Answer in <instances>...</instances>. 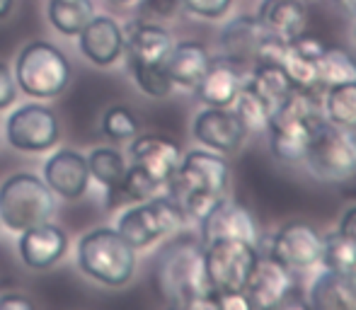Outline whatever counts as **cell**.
<instances>
[{
    "mask_svg": "<svg viewBox=\"0 0 356 310\" xmlns=\"http://www.w3.org/2000/svg\"><path fill=\"white\" fill-rule=\"evenodd\" d=\"M102 133L114 143L131 141L138 136V119L129 107H109L102 117Z\"/></svg>",
    "mask_w": 356,
    "mask_h": 310,
    "instance_id": "33",
    "label": "cell"
},
{
    "mask_svg": "<svg viewBox=\"0 0 356 310\" xmlns=\"http://www.w3.org/2000/svg\"><path fill=\"white\" fill-rule=\"evenodd\" d=\"M179 3H182V8H187L189 13L199 15V17L216 19L228 13L233 0H179Z\"/></svg>",
    "mask_w": 356,
    "mask_h": 310,
    "instance_id": "37",
    "label": "cell"
},
{
    "mask_svg": "<svg viewBox=\"0 0 356 310\" xmlns=\"http://www.w3.org/2000/svg\"><path fill=\"white\" fill-rule=\"evenodd\" d=\"M293 288V272L282 262L267 254L257 257L250 282L245 286V296L250 298L252 308H279Z\"/></svg>",
    "mask_w": 356,
    "mask_h": 310,
    "instance_id": "15",
    "label": "cell"
},
{
    "mask_svg": "<svg viewBox=\"0 0 356 310\" xmlns=\"http://www.w3.org/2000/svg\"><path fill=\"white\" fill-rule=\"evenodd\" d=\"M257 257V245L245 240H213L204 245V262L211 291H245Z\"/></svg>",
    "mask_w": 356,
    "mask_h": 310,
    "instance_id": "9",
    "label": "cell"
},
{
    "mask_svg": "<svg viewBox=\"0 0 356 310\" xmlns=\"http://www.w3.org/2000/svg\"><path fill=\"white\" fill-rule=\"evenodd\" d=\"M339 233L347 235V238H352V240H356V206H352L342 216V221H339Z\"/></svg>",
    "mask_w": 356,
    "mask_h": 310,
    "instance_id": "40",
    "label": "cell"
},
{
    "mask_svg": "<svg viewBox=\"0 0 356 310\" xmlns=\"http://www.w3.org/2000/svg\"><path fill=\"white\" fill-rule=\"evenodd\" d=\"M298 3H320V0H298Z\"/></svg>",
    "mask_w": 356,
    "mask_h": 310,
    "instance_id": "43",
    "label": "cell"
},
{
    "mask_svg": "<svg viewBox=\"0 0 356 310\" xmlns=\"http://www.w3.org/2000/svg\"><path fill=\"white\" fill-rule=\"evenodd\" d=\"M179 8H182L179 0H143V3L138 5V19L160 24V22H165V19L175 17V15L179 13Z\"/></svg>",
    "mask_w": 356,
    "mask_h": 310,
    "instance_id": "36",
    "label": "cell"
},
{
    "mask_svg": "<svg viewBox=\"0 0 356 310\" xmlns=\"http://www.w3.org/2000/svg\"><path fill=\"white\" fill-rule=\"evenodd\" d=\"M15 99H17V83H15L8 63L0 61V112L8 109Z\"/></svg>",
    "mask_w": 356,
    "mask_h": 310,
    "instance_id": "38",
    "label": "cell"
},
{
    "mask_svg": "<svg viewBox=\"0 0 356 310\" xmlns=\"http://www.w3.org/2000/svg\"><path fill=\"white\" fill-rule=\"evenodd\" d=\"M129 155H131V165L141 168L143 172H148L155 182H160L165 187L168 179L175 174L182 153L175 141L165 136H136L131 138L129 146Z\"/></svg>",
    "mask_w": 356,
    "mask_h": 310,
    "instance_id": "19",
    "label": "cell"
},
{
    "mask_svg": "<svg viewBox=\"0 0 356 310\" xmlns=\"http://www.w3.org/2000/svg\"><path fill=\"white\" fill-rule=\"evenodd\" d=\"M318 68V85L320 90L334 88V85L356 83V61L349 51L339 47H327L323 56L315 61Z\"/></svg>",
    "mask_w": 356,
    "mask_h": 310,
    "instance_id": "28",
    "label": "cell"
},
{
    "mask_svg": "<svg viewBox=\"0 0 356 310\" xmlns=\"http://www.w3.org/2000/svg\"><path fill=\"white\" fill-rule=\"evenodd\" d=\"M325 119L337 127L356 129V83L327 88L325 97Z\"/></svg>",
    "mask_w": 356,
    "mask_h": 310,
    "instance_id": "29",
    "label": "cell"
},
{
    "mask_svg": "<svg viewBox=\"0 0 356 310\" xmlns=\"http://www.w3.org/2000/svg\"><path fill=\"white\" fill-rule=\"evenodd\" d=\"M22 308L32 310L34 303L27 301L24 296H19V293H3L0 296V310H22Z\"/></svg>",
    "mask_w": 356,
    "mask_h": 310,
    "instance_id": "39",
    "label": "cell"
},
{
    "mask_svg": "<svg viewBox=\"0 0 356 310\" xmlns=\"http://www.w3.org/2000/svg\"><path fill=\"white\" fill-rule=\"evenodd\" d=\"M131 68L134 83L143 90L150 97H168L172 90V80H170L165 66H129Z\"/></svg>",
    "mask_w": 356,
    "mask_h": 310,
    "instance_id": "35",
    "label": "cell"
},
{
    "mask_svg": "<svg viewBox=\"0 0 356 310\" xmlns=\"http://www.w3.org/2000/svg\"><path fill=\"white\" fill-rule=\"evenodd\" d=\"M184 221L187 216L172 197H150L119 216L117 231L134 250H143L175 233Z\"/></svg>",
    "mask_w": 356,
    "mask_h": 310,
    "instance_id": "8",
    "label": "cell"
},
{
    "mask_svg": "<svg viewBox=\"0 0 356 310\" xmlns=\"http://www.w3.org/2000/svg\"><path fill=\"white\" fill-rule=\"evenodd\" d=\"M339 3H342V8H347L352 15H356V0H339Z\"/></svg>",
    "mask_w": 356,
    "mask_h": 310,
    "instance_id": "42",
    "label": "cell"
},
{
    "mask_svg": "<svg viewBox=\"0 0 356 310\" xmlns=\"http://www.w3.org/2000/svg\"><path fill=\"white\" fill-rule=\"evenodd\" d=\"M13 5H15V0H0V19H5L13 13Z\"/></svg>",
    "mask_w": 356,
    "mask_h": 310,
    "instance_id": "41",
    "label": "cell"
},
{
    "mask_svg": "<svg viewBox=\"0 0 356 310\" xmlns=\"http://www.w3.org/2000/svg\"><path fill=\"white\" fill-rule=\"evenodd\" d=\"M66 54L49 42H29L15 61V83L24 95L37 99L58 97L71 83Z\"/></svg>",
    "mask_w": 356,
    "mask_h": 310,
    "instance_id": "6",
    "label": "cell"
},
{
    "mask_svg": "<svg viewBox=\"0 0 356 310\" xmlns=\"http://www.w3.org/2000/svg\"><path fill=\"white\" fill-rule=\"evenodd\" d=\"M211 56H209V49L199 42H179L172 44L168 54V61H165V71H168L172 85L179 88H197L199 80L204 78Z\"/></svg>",
    "mask_w": 356,
    "mask_h": 310,
    "instance_id": "23",
    "label": "cell"
},
{
    "mask_svg": "<svg viewBox=\"0 0 356 310\" xmlns=\"http://www.w3.org/2000/svg\"><path fill=\"white\" fill-rule=\"evenodd\" d=\"M88 168L90 177H95L104 187L109 199V209L119 204V184L127 172V163H124V155L114 148H95L88 155Z\"/></svg>",
    "mask_w": 356,
    "mask_h": 310,
    "instance_id": "26",
    "label": "cell"
},
{
    "mask_svg": "<svg viewBox=\"0 0 356 310\" xmlns=\"http://www.w3.org/2000/svg\"><path fill=\"white\" fill-rule=\"evenodd\" d=\"M153 279L160 296L168 298L172 306L199 308V303L211 291L202 240L192 233H182L163 245L155 257Z\"/></svg>",
    "mask_w": 356,
    "mask_h": 310,
    "instance_id": "1",
    "label": "cell"
},
{
    "mask_svg": "<svg viewBox=\"0 0 356 310\" xmlns=\"http://www.w3.org/2000/svg\"><path fill=\"white\" fill-rule=\"evenodd\" d=\"M354 34H356V32H354Z\"/></svg>",
    "mask_w": 356,
    "mask_h": 310,
    "instance_id": "45",
    "label": "cell"
},
{
    "mask_svg": "<svg viewBox=\"0 0 356 310\" xmlns=\"http://www.w3.org/2000/svg\"><path fill=\"white\" fill-rule=\"evenodd\" d=\"M61 136V127L54 109L44 104H22L15 109L5 127V138L15 151L44 153L54 148Z\"/></svg>",
    "mask_w": 356,
    "mask_h": 310,
    "instance_id": "10",
    "label": "cell"
},
{
    "mask_svg": "<svg viewBox=\"0 0 356 310\" xmlns=\"http://www.w3.org/2000/svg\"><path fill=\"white\" fill-rule=\"evenodd\" d=\"M117 3H129V0H117Z\"/></svg>",
    "mask_w": 356,
    "mask_h": 310,
    "instance_id": "44",
    "label": "cell"
},
{
    "mask_svg": "<svg viewBox=\"0 0 356 310\" xmlns=\"http://www.w3.org/2000/svg\"><path fill=\"white\" fill-rule=\"evenodd\" d=\"M272 37L262 22L252 15H240V17L230 19L225 24L223 34H220V47H223V56L230 61L240 63V66H254L257 56L262 51L264 42Z\"/></svg>",
    "mask_w": 356,
    "mask_h": 310,
    "instance_id": "17",
    "label": "cell"
},
{
    "mask_svg": "<svg viewBox=\"0 0 356 310\" xmlns=\"http://www.w3.org/2000/svg\"><path fill=\"white\" fill-rule=\"evenodd\" d=\"M272 254L277 262L289 267L291 272H303L320 262L323 254V235L308 223H286V226L274 235Z\"/></svg>",
    "mask_w": 356,
    "mask_h": 310,
    "instance_id": "11",
    "label": "cell"
},
{
    "mask_svg": "<svg viewBox=\"0 0 356 310\" xmlns=\"http://www.w3.org/2000/svg\"><path fill=\"white\" fill-rule=\"evenodd\" d=\"M235 114L248 131H262V129L269 127V119H272L269 104L248 83L243 85V90L235 97Z\"/></svg>",
    "mask_w": 356,
    "mask_h": 310,
    "instance_id": "31",
    "label": "cell"
},
{
    "mask_svg": "<svg viewBox=\"0 0 356 310\" xmlns=\"http://www.w3.org/2000/svg\"><path fill=\"white\" fill-rule=\"evenodd\" d=\"M320 262L325 269H337V272H354L356 269V240L342 233H327L323 238V254Z\"/></svg>",
    "mask_w": 356,
    "mask_h": 310,
    "instance_id": "32",
    "label": "cell"
},
{
    "mask_svg": "<svg viewBox=\"0 0 356 310\" xmlns=\"http://www.w3.org/2000/svg\"><path fill=\"white\" fill-rule=\"evenodd\" d=\"M78 49L90 63L95 66H112L124 56L127 34L119 27V22L109 15H92L90 22L80 29Z\"/></svg>",
    "mask_w": 356,
    "mask_h": 310,
    "instance_id": "12",
    "label": "cell"
},
{
    "mask_svg": "<svg viewBox=\"0 0 356 310\" xmlns=\"http://www.w3.org/2000/svg\"><path fill=\"white\" fill-rule=\"evenodd\" d=\"M308 170L325 182H344L356 174V133L337 124L323 122L313 129L303 155Z\"/></svg>",
    "mask_w": 356,
    "mask_h": 310,
    "instance_id": "7",
    "label": "cell"
},
{
    "mask_svg": "<svg viewBox=\"0 0 356 310\" xmlns=\"http://www.w3.org/2000/svg\"><path fill=\"white\" fill-rule=\"evenodd\" d=\"M279 66L286 71V76L293 83L296 90H305V92H318V68H315V61L303 54H298L289 42L284 44L282 58H279Z\"/></svg>",
    "mask_w": 356,
    "mask_h": 310,
    "instance_id": "30",
    "label": "cell"
},
{
    "mask_svg": "<svg viewBox=\"0 0 356 310\" xmlns=\"http://www.w3.org/2000/svg\"><path fill=\"white\" fill-rule=\"evenodd\" d=\"M56 213V194L44 177L17 172L0 184V223L15 233L49 223Z\"/></svg>",
    "mask_w": 356,
    "mask_h": 310,
    "instance_id": "5",
    "label": "cell"
},
{
    "mask_svg": "<svg viewBox=\"0 0 356 310\" xmlns=\"http://www.w3.org/2000/svg\"><path fill=\"white\" fill-rule=\"evenodd\" d=\"M92 15V0H49V22L63 37H78Z\"/></svg>",
    "mask_w": 356,
    "mask_h": 310,
    "instance_id": "27",
    "label": "cell"
},
{
    "mask_svg": "<svg viewBox=\"0 0 356 310\" xmlns=\"http://www.w3.org/2000/svg\"><path fill=\"white\" fill-rule=\"evenodd\" d=\"M194 138L216 153H235L243 146L248 129L228 107H207L194 119Z\"/></svg>",
    "mask_w": 356,
    "mask_h": 310,
    "instance_id": "14",
    "label": "cell"
},
{
    "mask_svg": "<svg viewBox=\"0 0 356 310\" xmlns=\"http://www.w3.org/2000/svg\"><path fill=\"white\" fill-rule=\"evenodd\" d=\"M172 44V37L165 27L136 19L129 27L124 51L129 56V66H165Z\"/></svg>",
    "mask_w": 356,
    "mask_h": 310,
    "instance_id": "21",
    "label": "cell"
},
{
    "mask_svg": "<svg viewBox=\"0 0 356 310\" xmlns=\"http://www.w3.org/2000/svg\"><path fill=\"white\" fill-rule=\"evenodd\" d=\"M44 182L56 197L66 199V202L80 199L88 192L90 184L88 158L78 151H71V148H61L44 165Z\"/></svg>",
    "mask_w": 356,
    "mask_h": 310,
    "instance_id": "16",
    "label": "cell"
},
{
    "mask_svg": "<svg viewBox=\"0 0 356 310\" xmlns=\"http://www.w3.org/2000/svg\"><path fill=\"white\" fill-rule=\"evenodd\" d=\"M248 85L269 104L272 114L282 107L286 99H289V95L296 90L279 63H254Z\"/></svg>",
    "mask_w": 356,
    "mask_h": 310,
    "instance_id": "25",
    "label": "cell"
},
{
    "mask_svg": "<svg viewBox=\"0 0 356 310\" xmlns=\"http://www.w3.org/2000/svg\"><path fill=\"white\" fill-rule=\"evenodd\" d=\"M257 19L267 27L269 34L289 42V39L298 37L305 27L303 3L298 0H262Z\"/></svg>",
    "mask_w": 356,
    "mask_h": 310,
    "instance_id": "24",
    "label": "cell"
},
{
    "mask_svg": "<svg viewBox=\"0 0 356 310\" xmlns=\"http://www.w3.org/2000/svg\"><path fill=\"white\" fill-rule=\"evenodd\" d=\"M165 187H168V197L179 204L184 216L202 221L220 199H225L228 165L216 153L189 151L179 160L177 170Z\"/></svg>",
    "mask_w": 356,
    "mask_h": 310,
    "instance_id": "2",
    "label": "cell"
},
{
    "mask_svg": "<svg viewBox=\"0 0 356 310\" xmlns=\"http://www.w3.org/2000/svg\"><path fill=\"white\" fill-rule=\"evenodd\" d=\"M310 308L318 310H356V269L337 272L325 269L310 288Z\"/></svg>",
    "mask_w": 356,
    "mask_h": 310,
    "instance_id": "22",
    "label": "cell"
},
{
    "mask_svg": "<svg viewBox=\"0 0 356 310\" xmlns=\"http://www.w3.org/2000/svg\"><path fill=\"white\" fill-rule=\"evenodd\" d=\"M245 85V66L230 61L228 56L211 58L204 78L199 80L197 97L207 107H230Z\"/></svg>",
    "mask_w": 356,
    "mask_h": 310,
    "instance_id": "18",
    "label": "cell"
},
{
    "mask_svg": "<svg viewBox=\"0 0 356 310\" xmlns=\"http://www.w3.org/2000/svg\"><path fill=\"white\" fill-rule=\"evenodd\" d=\"M17 250L22 262L29 269H49L66 254L68 235L58 226H51V221H49L19 233Z\"/></svg>",
    "mask_w": 356,
    "mask_h": 310,
    "instance_id": "20",
    "label": "cell"
},
{
    "mask_svg": "<svg viewBox=\"0 0 356 310\" xmlns=\"http://www.w3.org/2000/svg\"><path fill=\"white\" fill-rule=\"evenodd\" d=\"M323 122V109L315 92L293 90L289 99L269 119V143L272 153L282 163H298L303 160L313 129Z\"/></svg>",
    "mask_w": 356,
    "mask_h": 310,
    "instance_id": "3",
    "label": "cell"
},
{
    "mask_svg": "<svg viewBox=\"0 0 356 310\" xmlns=\"http://www.w3.org/2000/svg\"><path fill=\"white\" fill-rule=\"evenodd\" d=\"M202 243L209 245L213 240H245L250 245H257L259 231L254 216L245 206L228 199H220L218 204L202 218Z\"/></svg>",
    "mask_w": 356,
    "mask_h": 310,
    "instance_id": "13",
    "label": "cell"
},
{
    "mask_svg": "<svg viewBox=\"0 0 356 310\" xmlns=\"http://www.w3.org/2000/svg\"><path fill=\"white\" fill-rule=\"evenodd\" d=\"M160 187H163V184L155 182L148 172H143L141 168L131 165V168H127L122 184H119V202H124V199H127V202H136V204L145 202V199L155 197Z\"/></svg>",
    "mask_w": 356,
    "mask_h": 310,
    "instance_id": "34",
    "label": "cell"
},
{
    "mask_svg": "<svg viewBox=\"0 0 356 310\" xmlns=\"http://www.w3.org/2000/svg\"><path fill=\"white\" fill-rule=\"evenodd\" d=\"M78 267L104 286H124L136 272V250L114 228H95L80 238Z\"/></svg>",
    "mask_w": 356,
    "mask_h": 310,
    "instance_id": "4",
    "label": "cell"
}]
</instances>
